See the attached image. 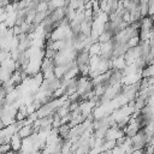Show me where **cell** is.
Here are the masks:
<instances>
[{
  "label": "cell",
  "mask_w": 154,
  "mask_h": 154,
  "mask_svg": "<svg viewBox=\"0 0 154 154\" xmlns=\"http://www.w3.org/2000/svg\"><path fill=\"white\" fill-rule=\"evenodd\" d=\"M11 146H12V149L16 153L20 152L22 146H23V137L18 132H16V134L12 135V137H11Z\"/></svg>",
  "instance_id": "6da1fadb"
},
{
  "label": "cell",
  "mask_w": 154,
  "mask_h": 154,
  "mask_svg": "<svg viewBox=\"0 0 154 154\" xmlns=\"http://www.w3.org/2000/svg\"><path fill=\"white\" fill-rule=\"evenodd\" d=\"M71 125H70V123H65V124H61L59 128H58V135L61 137V138H64V140H66V138H69V136H70V131H71Z\"/></svg>",
  "instance_id": "7a4b0ae2"
},
{
  "label": "cell",
  "mask_w": 154,
  "mask_h": 154,
  "mask_svg": "<svg viewBox=\"0 0 154 154\" xmlns=\"http://www.w3.org/2000/svg\"><path fill=\"white\" fill-rule=\"evenodd\" d=\"M32 132H34V126H32V124H25L23 128H20V129L18 130V134H19L23 138L29 137Z\"/></svg>",
  "instance_id": "3957f363"
},
{
  "label": "cell",
  "mask_w": 154,
  "mask_h": 154,
  "mask_svg": "<svg viewBox=\"0 0 154 154\" xmlns=\"http://www.w3.org/2000/svg\"><path fill=\"white\" fill-rule=\"evenodd\" d=\"M112 38H113V35H112L111 32H108V31H102V32L100 34L97 41H99L100 43H106V42L111 41Z\"/></svg>",
  "instance_id": "277c9868"
},
{
  "label": "cell",
  "mask_w": 154,
  "mask_h": 154,
  "mask_svg": "<svg viewBox=\"0 0 154 154\" xmlns=\"http://www.w3.org/2000/svg\"><path fill=\"white\" fill-rule=\"evenodd\" d=\"M100 51H101V43H100L99 41H95V42L90 46V48H89L90 55H97V54H100Z\"/></svg>",
  "instance_id": "5b68a950"
},
{
  "label": "cell",
  "mask_w": 154,
  "mask_h": 154,
  "mask_svg": "<svg viewBox=\"0 0 154 154\" xmlns=\"http://www.w3.org/2000/svg\"><path fill=\"white\" fill-rule=\"evenodd\" d=\"M126 43H128L129 48L137 47V46H140V43H141V38H140V36H132V37H130V38L128 40Z\"/></svg>",
  "instance_id": "8992f818"
},
{
  "label": "cell",
  "mask_w": 154,
  "mask_h": 154,
  "mask_svg": "<svg viewBox=\"0 0 154 154\" xmlns=\"http://www.w3.org/2000/svg\"><path fill=\"white\" fill-rule=\"evenodd\" d=\"M108 4H109V0H100L99 1V5H100V8L102 12H106L107 8H108Z\"/></svg>",
  "instance_id": "52a82bcc"
},
{
  "label": "cell",
  "mask_w": 154,
  "mask_h": 154,
  "mask_svg": "<svg viewBox=\"0 0 154 154\" xmlns=\"http://www.w3.org/2000/svg\"><path fill=\"white\" fill-rule=\"evenodd\" d=\"M140 2H149V0H140Z\"/></svg>",
  "instance_id": "ba28073f"
},
{
  "label": "cell",
  "mask_w": 154,
  "mask_h": 154,
  "mask_svg": "<svg viewBox=\"0 0 154 154\" xmlns=\"http://www.w3.org/2000/svg\"><path fill=\"white\" fill-rule=\"evenodd\" d=\"M99 1H100V0H99Z\"/></svg>",
  "instance_id": "9c48e42d"
}]
</instances>
